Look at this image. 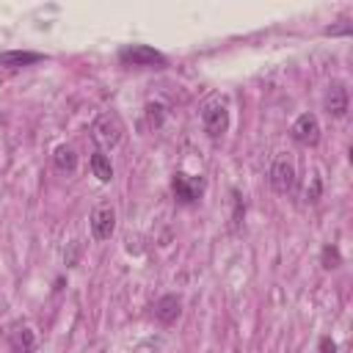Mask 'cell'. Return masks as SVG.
Masks as SVG:
<instances>
[{"instance_id":"1","label":"cell","mask_w":353,"mask_h":353,"mask_svg":"<svg viewBox=\"0 0 353 353\" xmlns=\"http://www.w3.org/2000/svg\"><path fill=\"white\" fill-rule=\"evenodd\" d=\"M121 135H124V121H121V116H119V113H113V110L99 113V116H97V121L91 124V138L97 141L99 152L119 146Z\"/></svg>"},{"instance_id":"2","label":"cell","mask_w":353,"mask_h":353,"mask_svg":"<svg viewBox=\"0 0 353 353\" xmlns=\"http://www.w3.org/2000/svg\"><path fill=\"white\" fill-rule=\"evenodd\" d=\"M201 124L210 138H221L229 130V108L221 97H212L201 105Z\"/></svg>"},{"instance_id":"3","label":"cell","mask_w":353,"mask_h":353,"mask_svg":"<svg viewBox=\"0 0 353 353\" xmlns=\"http://www.w3.org/2000/svg\"><path fill=\"white\" fill-rule=\"evenodd\" d=\"M119 61L124 66H146V69H163L168 61L163 52H157L154 47L146 44H127L119 50Z\"/></svg>"},{"instance_id":"4","label":"cell","mask_w":353,"mask_h":353,"mask_svg":"<svg viewBox=\"0 0 353 353\" xmlns=\"http://www.w3.org/2000/svg\"><path fill=\"white\" fill-rule=\"evenodd\" d=\"M270 185L279 196H290L298 185V171H295V163L287 157V154H279L270 165Z\"/></svg>"},{"instance_id":"5","label":"cell","mask_w":353,"mask_h":353,"mask_svg":"<svg viewBox=\"0 0 353 353\" xmlns=\"http://www.w3.org/2000/svg\"><path fill=\"white\" fill-rule=\"evenodd\" d=\"M204 188H207L204 176H190V174H185V171L174 174V179H171V190H174V199H176L179 204H193V201H199V199L204 196Z\"/></svg>"},{"instance_id":"6","label":"cell","mask_w":353,"mask_h":353,"mask_svg":"<svg viewBox=\"0 0 353 353\" xmlns=\"http://www.w3.org/2000/svg\"><path fill=\"white\" fill-rule=\"evenodd\" d=\"M113 232H116V210H113V204L102 201L91 212V234H94V240H110Z\"/></svg>"},{"instance_id":"7","label":"cell","mask_w":353,"mask_h":353,"mask_svg":"<svg viewBox=\"0 0 353 353\" xmlns=\"http://www.w3.org/2000/svg\"><path fill=\"white\" fill-rule=\"evenodd\" d=\"M292 141L301 143V146H314L320 141V121L314 113H301L295 121H292V130H290Z\"/></svg>"},{"instance_id":"8","label":"cell","mask_w":353,"mask_h":353,"mask_svg":"<svg viewBox=\"0 0 353 353\" xmlns=\"http://www.w3.org/2000/svg\"><path fill=\"white\" fill-rule=\"evenodd\" d=\"M347 85L342 80H334L325 91V110L334 116V119H342L347 113Z\"/></svg>"},{"instance_id":"9","label":"cell","mask_w":353,"mask_h":353,"mask_svg":"<svg viewBox=\"0 0 353 353\" xmlns=\"http://www.w3.org/2000/svg\"><path fill=\"white\" fill-rule=\"evenodd\" d=\"M179 314H182V298H179V295H163V298L154 303V317H157L163 325L176 323Z\"/></svg>"},{"instance_id":"10","label":"cell","mask_w":353,"mask_h":353,"mask_svg":"<svg viewBox=\"0 0 353 353\" xmlns=\"http://www.w3.org/2000/svg\"><path fill=\"white\" fill-rule=\"evenodd\" d=\"M8 347H11V353H33L36 350V334L25 325H17L14 331H8Z\"/></svg>"},{"instance_id":"11","label":"cell","mask_w":353,"mask_h":353,"mask_svg":"<svg viewBox=\"0 0 353 353\" xmlns=\"http://www.w3.org/2000/svg\"><path fill=\"white\" fill-rule=\"evenodd\" d=\"M52 163H55V168H58L61 174H74V171H77V152H74L72 146L61 143V146H55V152H52Z\"/></svg>"},{"instance_id":"12","label":"cell","mask_w":353,"mask_h":353,"mask_svg":"<svg viewBox=\"0 0 353 353\" xmlns=\"http://www.w3.org/2000/svg\"><path fill=\"white\" fill-rule=\"evenodd\" d=\"M41 61L39 52H25V50H14V52H3L0 55V66H8V69H19V66H30Z\"/></svg>"},{"instance_id":"13","label":"cell","mask_w":353,"mask_h":353,"mask_svg":"<svg viewBox=\"0 0 353 353\" xmlns=\"http://www.w3.org/2000/svg\"><path fill=\"white\" fill-rule=\"evenodd\" d=\"M91 171H94V176L99 179V182H110L113 179V165H110V160H108V154L105 152H94L91 154Z\"/></svg>"},{"instance_id":"14","label":"cell","mask_w":353,"mask_h":353,"mask_svg":"<svg viewBox=\"0 0 353 353\" xmlns=\"http://www.w3.org/2000/svg\"><path fill=\"white\" fill-rule=\"evenodd\" d=\"M342 265V256H339V251H336V245H325L323 248V268H339Z\"/></svg>"},{"instance_id":"15","label":"cell","mask_w":353,"mask_h":353,"mask_svg":"<svg viewBox=\"0 0 353 353\" xmlns=\"http://www.w3.org/2000/svg\"><path fill=\"white\" fill-rule=\"evenodd\" d=\"M146 119L152 127H160L163 121V105H146Z\"/></svg>"},{"instance_id":"16","label":"cell","mask_w":353,"mask_h":353,"mask_svg":"<svg viewBox=\"0 0 353 353\" xmlns=\"http://www.w3.org/2000/svg\"><path fill=\"white\" fill-rule=\"evenodd\" d=\"M77 256H80V240H72L69 243V251H63V259L72 268V265H77Z\"/></svg>"},{"instance_id":"17","label":"cell","mask_w":353,"mask_h":353,"mask_svg":"<svg viewBox=\"0 0 353 353\" xmlns=\"http://www.w3.org/2000/svg\"><path fill=\"white\" fill-rule=\"evenodd\" d=\"M243 212H245V204H243V199H240V193L234 190V226H240V218H243Z\"/></svg>"},{"instance_id":"18","label":"cell","mask_w":353,"mask_h":353,"mask_svg":"<svg viewBox=\"0 0 353 353\" xmlns=\"http://www.w3.org/2000/svg\"><path fill=\"white\" fill-rule=\"evenodd\" d=\"M350 33V22L336 25V28H325V36H347Z\"/></svg>"},{"instance_id":"19","label":"cell","mask_w":353,"mask_h":353,"mask_svg":"<svg viewBox=\"0 0 353 353\" xmlns=\"http://www.w3.org/2000/svg\"><path fill=\"white\" fill-rule=\"evenodd\" d=\"M320 353H336V342L331 336H323L320 339Z\"/></svg>"},{"instance_id":"20","label":"cell","mask_w":353,"mask_h":353,"mask_svg":"<svg viewBox=\"0 0 353 353\" xmlns=\"http://www.w3.org/2000/svg\"><path fill=\"white\" fill-rule=\"evenodd\" d=\"M317 196H320V179L314 176V182H312V190L306 193V199H309V201H317Z\"/></svg>"}]
</instances>
